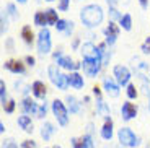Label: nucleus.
<instances>
[{
    "label": "nucleus",
    "mask_w": 150,
    "mask_h": 148,
    "mask_svg": "<svg viewBox=\"0 0 150 148\" xmlns=\"http://www.w3.org/2000/svg\"><path fill=\"white\" fill-rule=\"evenodd\" d=\"M4 148H18V145L15 143V140H5L4 142Z\"/></svg>",
    "instance_id": "39"
},
{
    "label": "nucleus",
    "mask_w": 150,
    "mask_h": 148,
    "mask_svg": "<svg viewBox=\"0 0 150 148\" xmlns=\"http://www.w3.org/2000/svg\"><path fill=\"white\" fill-rule=\"evenodd\" d=\"M103 16V8L96 4L86 5L80 10V20L86 28H96L98 25H101Z\"/></svg>",
    "instance_id": "1"
},
{
    "label": "nucleus",
    "mask_w": 150,
    "mask_h": 148,
    "mask_svg": "<svg viewBox=\"0 0 150 148\" xmlns=\"http://www.w3.org/2000/svg\"><path fill=\"white\" fill-rule=\"evenodd\" d=\"M149 111H150V96H149Z\"/></svg>",
    "instance_id": "48"
},
{
    "label": "nucleus",
    "mask_w": 150,
    "mask_h": 148,
    "mask_svg": "<svg viewBox=\"0 0 150 148\" xmlns=\"http://www.w3.org/2000/svg\"><path fill=\"white\" fill-rule=\"evenodd\" d=\"M101 138H105V140H111L112 138V121L111 119H105V124L101 127Z\"/></svg>",
    "instance_id": "20"
},
{
    "label": "nucleus",
    "mask_w": 150,
    "mask_h": 148,
    "mask_svg": "<svg viewBox=\"0 0 150 148\" xmlns=\"http://www.w3.org/2000/svg\"><path fill=\"white\" fill-rule=\"evenodd\" d=\"M47 2H54V0H47Z\"/></svg>",
    "instance_id": "49"
},
{
    "label": "nucleus",
    "mask_w": 150,
    "mask_h": 148,
    "mask_svg": "<svg viewBox=\"0 0 150 148\" xmlns=\"http://www.w3.org/2000/svg\"><path fill=\"white\" fill-rule=\"evenodd\" d=\"M54 148H60V147H54Z\"/></svg>",
    "instance_id": "50"
},
{
    "label": "nucleus",
    "mask_w": 150,
    "mask_h": 148,
    "mask_svg": "<svg viewBox=\"0 0 150 148\" xmlns=\"http://www.w3.org/2000/svg\"><path fill=\"white\" fill-rule=\"evenodd\" d=\"M127 98L129 99H135L137 98V90H135V85H132V83L127 85Z\"/></svg>",
    "instance_id": "34"
},
{
    "label": "nucleus",
    "mask_w": 150,
    "mask_h": 148,
    "mask_svg": "<svg viewBox=\"0 0 150 148\" xmlns=\"http://www.w3.org/2000/svg\"><path fill=\"white\" fill-rule=\"evenodd\" d=\"M16 2H20V4H26L28 0H16Z\"/></svg>",
    "instance_id": "47"
},
{
    "label": "nucleus",
    "mask_w": 150,
    "mask_h": 148,
    "mask_svg": "<svg viewBox=\"0 0 150 148\" xmlns=\"http://www.w3.org/2000/svg\"><path fill=\"white\" fill-rule=\"evenodd\" d=\"M4 68H7L8 72L11 73H20V75H25L26 73V67L25 63H21L20 60H15V59H10L4 63Z\"/></svg>",
    "instance_id": "11"
},
{
    "label": "nucleus",
    "mask_w": 150,
    "mask_h": 148,
    "mask_svg": "<svg viewBox=\"0 0 150 148\" xmlns=\"http://www.w3.org/2000/svg\"><path fill=\"white\" fill-rule=\"evenodd\" d=\"M18 125L21 127L26 133H33V122H31V117L28 114L20 116L18 117Z\"/></svg>",
    "instance_id": "18"
},
{
    "label": "nucleus",
    "mask_w": 150,
    "mask_h": 148,
    "mask_svg": "<svg viewBox=\"0 0 150 148\" xmlns=\"http://www.w3.org/2000/svg\"><path fill=\"white\" fill-rule=\"evenodd\" d=\"M96 109H98V114L101 116V117L111 119V117H109V116H111V112H109V107H108V104L103 101V98L96 99Z\"/></svg>",
    "instance_id": "21"
},
{
    "label": "nucleus",
    "mask_w": 150,
    "mask_h": 148,
    "mask_svg": "<svg viewBox=\"0 0 150 148\" xmlns=\"http://www.w3.org/2000/svg\"><path fill=\"white\" fill-rule=\"evenodd\" d=\"M21 148H36V143L33 140H25L21 143Z\"/></svg>",
    "instance_id": "40"
},
{
    "label": "nucleus",
    "mask_w": 150,
    "mask_h": 148,
    "mask_svg": "<svg viewBox=\"0 0 150 148\" xmlns=\"http://www.w3.org/2000/svg\"><path fill=\"white\" fill-rule=\"evenodd\" d=\"M131 62H132V67H134V70H135V72L147 70V65H145V62H142V60H140L139 57H134V59H132Z\"/></svg>",
    "instance_id": "27"
},
{
    "label": "nucleus",
    "mask_w": 150,
    "mask_h": 148,
    "mask_svg": "<svg viewBox=\"0 0 150 148\" xmlns=\"http://www.w3.org/2000/svg\"><path fill=\"white\" fill-rule=\"evenodd\" d=\"M106 2H108V5H109L111 8H116L117 4H119V0H106Z\"/></svg>",
    "instance_id": "43"
},
{
    "label": "nucleus",
    "mask_w": 150,
    "mask_h": 148,
    "mask_svg": "<svg viewBox=\"0 0 150 148\" xmlns=\"http://www.w3.org/2000/svg\"><path fill=\"white\" fill-rule=\"evenodd\" d=\"M34 25L39 26V28H46V25H47V20H46V13L44 11H36L34 13Z\"/></svg>",
    "instance_id": "25"
},
{
    "label": "nucleus",
    "mask_w": 150,
    "mask_h": 148,
    "mask_svg": "<svg viewBox=\"0 0 150 148\" xmlns=\"http://www.w3.org/2000/svg\"><path fill=\"white\" fill-rule=\"evenodd\" d=\"M46 112H47V104H41V106H39V111H38V116L36 117H39V119H42L46 116Z\"/></svg>",
    "instance_id": "36"
},
{
    "label": "nucleus",
    "mask_w": 150,
    "mask_h": 148,
    "mask_svg": "<svg viewBox=\"0 0 150 148\" xmlns=\"http://www.w3.org/2000/svg\"><path fill=\"white\" fill-rule=\"evenodd\" d=\"M8 30V20H7V11H2V30H0V33H2V36H4L5 33H7Z\"/></svg>",
    "instance_id": "31"
},
{
    "label": "nucleus",
    "mask_w": 150,
    "mask_h": 148,
    "mask_svg": "<svg viewBox=\"0 0 150 148\" xmlns=\"http://www.w3.org/2000/svg\"><path fill=\"white\" fill-rule=\"evenodd\" d=\"M83 148H95L93 138H91L90 135H85V147H83Z\"/></svg>",
    "instance_id": "38"
},
{
    "label": "nucleus",
    "mask_w": 150,
    "mask_h": 148,
    "mask_svg": "<svg viewBox=\"0 0 150 148\" xmlns=\"http://www.w3.org/2000/svg\"><path fill=\"white\" fill-rule=\"evenodd\" d=\"M119 26L124 31H131L132 30V16L129 15V13L122 15V18H121V21H119Z\"/></svg>",
    "instance_id": "26"
},
{
    "label": "nucleus",
    "mask_w": 150,
    "mask_h": 148,
    "mask_svg": "<svg viewBox=\"0 0 150 148\" xmlns=\"http://www.w3.org/2000/svg\"><path fill=\"white\" fill-rule=\"evenodd\" d=\"M5 10H7V15H10L13 20H18V11H16V7L13 4H8L5 7Z\"/></svg>",
    "instance_id": "29"
},
{
    "label": "nucleus",
    "mask_w": 150,
    "mask_h": 148,
    "mask_svg": "<svg viewBox=\"0 0 150 148\" xmlns=\"http://www.w3.org/2000/svg\"><path fill=\"white\" fill-rule=\"evenodd\" d=\"M7 86H5V82L2 80L0 82V103L2 104H7Z\"/></svg>",
    "instance_id": "28"
},
{
    "label": "nucleus",
    "mask_w": 150,
    "mask_h": 148,
    "mask_svg": "<svg viewBox=\"0 0 150 148\" xmlns=\"http://www.w3.org/2000/svg\"><path fill=\"white\" fill-rule=\"evenodd\" d=\"M93 94L96 96V99H100V98H101V90H100V86H98V85L93 86Z\"/></svg>",
    "instance_id": "41"
},
{
    "label": "nucleus",
    "mask_w": 150,
    "mask_h": 148,
    "mask_svg": "<svg viewBox=\"0 0 150 148\" xmlns=\"http://www.w3.org/2000/svg\"><path fill=\"white\" fill-rule=\"evenodd\" d=\"M112 75H114V80L117 82L119 86H127L129 80H131V70L124 65H114L112 68Z\"/></svg>",
    "instance_id": "6"
},
{
    "label": "nucleus",
    "mask_w": 150,
    "mask_h": 148,
    "mask_svg": "<svg viewBox=\"0 0 150 148\" xmlns=\"http://www.w3.org/2000/svg\"><path fill=\"white\" fill-rule=\"evenodd\" d=\"M117 36H119V26L116 25L114 21H109L108 26L105 28V37H106V44L112 46L114 42H116Z\"/></svg>",
    "instance_id": "10"
},
{
    "label": "nucleus",
    "mask_w": 150,
    "mask_h": 148,
    "mask_svg": "<svg viewBox=\"0 0 150 148\" xmlns=\"http://www.w3.org/2000/svg\"><path fill=\"white\" fill-rule=\"evenodd\" d=\"M57 65L60 67V68H65V70H72V72H77L80 68V63L74 62V59H72L70 56H62L59 60H57Z\"/></svg>",
    "instance_id": "13"
},
{
    "label": "nucleus",
    "mask_w": 150,
    "mask_h": 148,
    "mask_svg": "<svg viewBox=\"0 0 150 148\" xmlns=\"http://www.w3.org/2000/svg\"><path fill=\"white\" fill-rule=\"evenodd\" d=\"M23 111H25V114H34V116H38L39 106L36 104V101H34V99H31L30 96H26L25 99H23Z\"/></svg>",
    "instance_id": "15"
},
{
    "label": "nucleus",
    "mask_w": 150,
    "mask_h": 148,
    "mask_svg": "<svg viewBox=\"0 0 150 148\" xmlns=\"http://www.w3.org/2000/svg\"><path fill=\"white\" fill-rule=\"evenodd\" d=\"M65 101H67V109L70 112H74V114H79L80 111H82V106H80V103H79V99L75 96H70L69 94L67 98H65Z\"/></svg>",
    "instance_id": "19"
},
{
    "label": "nucleus",
    "mask_w": 150,
    "mask_h": 148,
    "mask_svg": "<svg viewBox=\"0 0 150 148\" xmlns=\"http://www.w3.org/2000/svg\"><path fill=\"white\" fill-rule=\"evenodd\" d=\"M103 88H105L106 94H108L109 98H117L119 96V85H117V82L114 80V78L111 77H105L103 78Z\"/></svg>",
    "instance_id": "9"
},
{
    "label": "nucleus",
    "mask_w": 150,
    "mask_h": 148,
    "mask_svg": "<svg viewBox=\"0 0 150 148\" xmlns=\"http://www.w3.org/2000/svg\"><path fill=\"white\" fill-rule=\"evenodd\" d=\"M74 21H69V20H59L56 25V30L60 31V33H64L65 36H70L72 31H74Z\"/></svg>",
    "instance_id": "17"
},
{
    "label": "nucleus",
    "mask_w": 150,
    "mask_h": 148,
    "mask_svg": "<svg viewBox=\"0 0 150 148\" xmlns=\"http://www.w3.org/2000/svg\"><path fill=\"white\" fill-rule=\"evenodd\" d=\"M0 132H2V133L5 132V125H4V124H2V122H0Z\"/></svg>",
    "instance_id": "46"
},
{
    "label": "nucleus",
    "mask_w": 150,
    "mask_h": 148,
    "mask_svg": "<svg viewBox=\"0 0 150 148\" xmlns=\"http://www.w3.org/2000/svg\"><path fill=\"white\" fill-rule=\"evenodd\" d=\"M21 37H23V41L26 42L28 46H31L33 44V41H34V34H33V31H31V26H23L21 28Z\"/></svg>",
    "instance_id": "22"
},
{
    "label": "nucleus",
    "mask_w": 150,
    "mask_h": 148,
    "mask_svg": "<svg viewBox=\"0 0 150 148\" xmlns=\"http://www.w3.org/2000/svg\"><path fill=\"white\" fill-rule=\"evenodd\" d=\"M51 107H52V114H54V117L57 119L59 125H62V127L67 125L69 124V109H67V106H65L60 99H54Z\"/></svg>",
    "instance_id": "5"
},
{
    "label": "nucleus",
    "mask_w": 150,
    "mask_h": 148,
    "mask_svg": "<svg viewBox=\"0 0 150 148\" xmlns=\"http://www.w3.org/2000/svg\"><path fill=\"white\" fill-rule=\"evenodd\" d=\"M46 13V20H47V25H52V26H56L57 25V21H59V16H57V11L54 10V8H47V10L44 11Z\"/></svg>",
    "instance_id": "24"
},
{
    "label": "nucleus",
    "mask_w": 150,
    "mask_h": 148,
    "mask_svg": "<svg viewBox=\"0 0 150 148\" xmlns=\"http://www.w3.org/2000/svg\"><path fill=\"white\" fill-rule=\"evenodd\" d=\"M69 5H70V0H60L59 2V10L60 11H67Z\"/></svg>",
    "instance_id": "37"
},
{
    "label": "nucleus",
    "mask_w": 150,
    "mask_h": 148,
    "mask_svg": "<svg viewBox=\"0 0 150 148\" xmlns=\"http://www.w3.org/2000/svg\"><path fill=\"white\" fill-rule=\"evenodd\" d=\"M83 72H85L86 77H96L98 73H100V70H101L103 67V62L101 60H88V59H83Z\"/></svg>",
    "instance_id": "7"
},
{
    "label": "nucleus",
    "mask_w": 150,
    "mask_h": 148,
    "mask_svg": "<svg viewBox=\"0 0 150 148\" xmlns=\"http://www.w3.org/2000/svg\"><path fill=\"white\" fill-rule=\"evenodd\" d=\"M72 147L74 148H83L85 147V135H83V137H74L72 138Z\"/></svg>",
    "instance_id": "30"
},
{
    "label": "nucleus",
    "mask_w": 150,
    "mask_h": 148,
    "mask_svg": "<svg viewBox=\"0 0 150 148\" xmlns=\"http://www.w3.org/2000/svg\"><path fill=\"white\" fill-rule=\"evenodd\" d=\"M25 60H26V63L30 67H34V63H36V59H34L33 56H26V59H25Z\"/></svg>",
    "instance_id": "42"
},
{
    "label": "nucleus",
    "mask_w": 150,
    "mask_h": 148,
    "mask_svg": "<svg viewBox=\"0 0 150 148\" xmlns=\"http://www.w3.org/2000/svg\"><path fill=\"white\" fill-rule=\"evenodd\" d=\"M15 106H16L15 101H13V99H8L7 104H4V111L7 112V114H11V112L15 111Z\"/></svg>",
    "instance_id": "32"
},
{
    "label": "nucleus",
    "mask_w": 150,
    "mask_h": 148,
    "mask_svg": "<svg viewBox=\"0 0 150 148\" xmlns=\"http://www.w3.org/2000/svg\"><path fill=\"white\" fill-rule=\"evenodd\" d=\"M106 148H108V147H106Z\"/></svg>",
    "instance_id": "51"
},
{
    "label": "nucleus",
    "mask_w": 150,
    "mask_h": 148,
    "mask_svg": "<svg viewBox=\"0 0 150 148\" xmlns=\"http://www.w3.org/2000/svg\"><path fill=\"white\" fill-rule=\"evenodd\" d=\"M82 56L83 59H88V60H101V54H100V49L93 44V42H85L82 46Z\"/></svg>",
    "instance_id": "8"
},
{
    "label": "nucleus",
    "mask_w": 150,
    "mask_h": 148,
    "mask_svg": "<svg viewBox=\"0 0 150 148\" xmlns=\"http://www.w3.org/2000/svg\"><path fill=\"white\" fill-rule=\"evenodd\" d=\"M59 68H60L59 65H54V63H51V65L47 67V75H49V80L52 82L54 86H57L59 90L65 91V90L70 86V83H69V75L62 73Z\"/></svg>",
    "instance_id": "2"
},
{
    "label": "nucleus",
    "mask_w": 150,
    "mask_h": 148,
    "mask_svg": "<svg viewBox=\"0 0 150 148\" xmlns=\"http://www.w3.org/2000/svg\"><path fill=\"white\" fill-rule=\"evenodd\" d=\"M117 140H119L121 145L129 147V148H135V147H139L140 145L139 137H137L129 127H122V129H119V132H117Z\"/></svg>",
    "instance_id": "3"
},
{
    "label": "nucleus",
    "mask_w": 150,
    "mask_h": 148,
    "mask_svg": "<svg viewBox=\"0 0 150 148\" xmlns=\"http://www.w3.org/2000/svg\"><path fill=\"white\" fill-rule=\"evenodd\" d=\"M69 83H70V86H74L75 90H82L83 86H85V80H83V77L79 72H70V73H69Z\"/></svg>",
    "instance_id": "16"
},
{
    "label": "nucleus",
    "mask_w": 150,
    "mask_h": 148,
    "mask_svg": "<svg viewBox=\"0 0 150 148\" xmlns=\"http://www.w3.org/2000/svg\"><path fill=\"white\" fill-rule=\"evenodd\" d=\"M54 125L51 122H44L41 127V137L44 138V140H51V137H52V133H54Z\"/></svg>",
    "instance_id": "23"
},
{
    "label": "nucleus",
    "mask_w": 150,
    "mask_h": 148,
    "mask_svg": "<svg viewBox=\"0 0 150 148\" xmlns=\"http://www.w3.org/2000/svg\"><path fill=\"white\" fill-rule=\"evenodd\" d=\"M79 46H80V39L79 37H75L74 42H72V49H79Z\"/></svg>",
    "instance_id": "44"
},
{
    "label": "nucleus",
    "mask_w": 150,
    "mask_h": 148,
    "mask_svg": "<svg viewBox=\"0 0 150 148\" xmlns=\"http://www.w3.org/2000/svg\"><path fill=\"white\" fill-rule=\"evenodd\" d=\"M140 49H142V52H144V54H150V36H149V37L145 39V41L142 42Z\"/></svg>",
    "instance_id": "35"
},
{
    "label": "nucleus",
    "mask_w": 150,
    "mask_h": 148,
    "mask_svg": "<svg viewBox=\"0 0 150 148\" xmlns=\"http://www.w3.org/2000/svg\"><path fill=\"white\" fill-rule=\"evenodd\" d=\"M135 116H137V106L129 103V101H126V103L122 104V107H121V117H122L124 121H131Z\"/></svg>",
    "instance_id": "12"
},
{
    "label": "nucleus",
    "mask_w": 150,
    "mask_h": 148,
    "mask_svg": "<svg viewBox=\"0 0 150 148\" xmlns=\"http://www.w3.org/2000/svg\"><path fill=\"white\" fill-rule=\"evenodd\" d=\"M31 91H33L34 98H38V99H44L46 94H47V88H46V85L41 82V80L33 82V85H31Z\"/></svg>",
    "instance_id": "14"
},
{
    "label": "nucleus",
    "mask_w": 150,
    "mask_h": 148,
    "mask_svg": "<svg viewBox=\"0 0 150 148\" xmlns=\"http://www.w3.org/2000/svg\"><path fill=\"white\" fill-rule=\"evenodd\" d=\"M52 47V42H51V31L47 28H42L38 34V54L44 57L46 54L51 52Z\"/></svg>",
    "instance_id": "4"
},
{
    "label": "nucleus",
    "mask_w": 150,
    "mask_h": 148,
    "mask_svg": "<svg viewBox=\"0 0 150 148\" xmlns=\"http://www.w3.org/2000/svg\"><path fill=\"white\" fill-rule=\"evenodd\" d=\"M139 4H140V7H142V8H147V7H149V0H139Z\"/></svg>",
    "instance_id": "45"
},
{
    "label": "nucleus",
    "mask_w": 150,
    "mask_h": 148,
    "mask_svg": "<svg viewBox=\"0 0 150 148\" xmlns=\"http://www.w3.org/2000/svg\"><path fill=\"white\" fill-rule=\"evenodd\" d=\"M109 16H111V21H116V20L121 21V18H122L119 10H117V8H111V7H109Z\"/></svg>",
    "instance_id": "33"
}]
</instances>
